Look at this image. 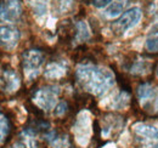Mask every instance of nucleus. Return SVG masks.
Returning a JSON list of instances; mask_svg holds the SVG:
<instances>
[{"mask_svg": "<svg viewBox=\"0 0 158 148\" xmlns=\"http://www.w3.org/2000/svg\"><path fill=\"white\" fill-rule=\"evenodd\" d=\"M73 131L76 135V140L79 145L85 146L89 142L90 135H91V123H90V117L86 113H83L78 117Z\"/></svg>", "mask_w": 158, "mask_h": 148, "instance_id": "423d86ee", "label": "nucleus"}, {"mask_svg": "<svg viewBox=\"0 0 158 148\" xmlns=\"http://www.w3.org/2000/svg\"><path fill=\"white\" fill-rule=\"evenodd\" d=\"M11 123L9 120V118L5 114H1V143L4 145L5 138L9 136L10 131H11Z\"/></svg>", "mask_w": 158, "mask_h": 148, "instance_id": "a211bd4d", "label": "nucleus"}, {"mask_svg": "<svg viewBox=\"0 0 158 148\" xmlns=\"http://www.w3.org/2000/svg\"><path fill=\"white\" fill-rule=\"evenodd\" d=\"M45 62L43 51L38 49H29L22 54V67L24 75L28 80H33L38 76L40 69Z\"/></svg>", "mask_w": 158, "mask_h": 148, "instance_id": "7ed1b4c3", "label": "nucleus"}, {"mask_svg": "<svg viewBox=\"0 0 158 148\" xmlns=\"http://www.w3.org/2000/svg\"><path fill=\"white\" fill-rule=\"evenodd\" d=\"M141 15L142 12L139 7H131L119 16L118 19L113 22V31L117 32L118 34H123L124 32L138 24L139 21L141 19Z\"/></svg>", "mask_w": 158, "mask_h": 148, "instance_id": "39448f33", "label": "nucleus"}, {"mask_svg": "<svg viewBox=\"0 0 158 148\" xmlns=\"http://www.w3.org/2000/svg\"><path fill=\"white\" fill-rule=\"evenodd\" d=\"M156 75H157V78H158V67H157V69H156Z\"/></svg>", "mask_w": 158, "mask_h": 148, "instance_id": "b1692460", "label": "nucleus"}, {"mask_svg": "<svg viewBox=\"0 0 158 148\" xmlns=\"http://www.w3.org/2000/svg\"><path fill=\"white\" fill-rule=\"evenodd\" d=\"M146 50L150 52H158V33L153 32L146 39Z\"/></svg>", "mask_w": 158, "mask_h": 148, "instance_id": "f3484780", "label": "nucleus"}, {"mask_svg": "<svg viewBox=\"0 0 158 148\" xmlns=\"http://www.w3.org/2000/svg\"><path fill=\"white\" fill-rule=\"evenodd\" d=\"M31 6L33 7V11L37 16H41L46 12V2L48 0H28Z\"/></svg>", "mask_w": 158, "mask_h": 148, "instance_id": "dca6fc26", "label": "nucleus"}, {"mask_svg": "<svg viewBox=\"0 0 158 148\" xmlns=\"http://www.w3.org/2000/svg\"><path fill=\"white\" fill-rule=\"evenodd\" d=\"M76 38L80 41H84V40L90 38L89 27L84 21H80L76 24Z\"/></svg>", "mask_w": 158, "mask_h": 148, "instance_id": "ddd939ff", "label": "nucleus"}, {"mask_svg": "<svg viewBox=\"0 0 158 148\" xmlns=\"http://www.w3.org/2000/svg\"><path fill=\"white\" fill-rule=\"evenodd\" d=\"M60 88L55 85H46L38 89L33 97L32 101L37 108L41 109L43 112H49L55 108L56 101L59 98Z\"/></svg>", "mask_w": 158, "mask_h": 148, "instance_id": "20e7f679", "label": "nucleus"}, {"mask_svg": "<svg viewBox=\"0 0 158 148\" xmlns=\"http://www.w3.org/2000/svg\"><path fill=\"white\" fill-rule=\"evenodd\" d=\"M11 148H27V146H26V143H24V142H22V141H17V142H15V143L12 145V147Z\"/></svg>", "mask_w": 158, "mask_h": 148, "instance_id": "4be33fe9", "label": "nucleus"}, {"mask_svg": "<svg viewBox=\"0 0 158 148\" xmlns=\"http://www.w3.org/2000/svg\"><path fill=\"white\" fill-rule=\"evenodd\" d=\"M0 37H1V46L4 50H7V51H11L14 50L19 41H20V31L15 27V26H10V24H4L1 26V33H0Z\"/></svg>", "mask_w": 158, "mask_h": 148, "instance_id": "0eeeda50", "label": "nucleus"}, {"mask_svg": "<svg viewBox=\"0 0 158 148\" xmlns=\"http://www.w3.org/2000/svg\"><path fill=\"white\" fill-rule=\"evenodd\" d=\"M22 16L21 0H2L1 1V19L15 22Z\"/></svg>", "mask_w": 158, "mask_h": 148, "instance_id": "6e6552de", "label": "nucleus"}, {"mask_svg": "<svg viewBox=\"0 0 158 148\" xmlns=\"http://www.w3.org/2000/svg\"><path fill=\"white\" fill-rule=\"evenodd\" d=\"M124 5H125V0H116L113 1L105 11V15L110 18L112 17H117L122 14L123 9H124Z\"/></svg>", "mask_w": 158, "mask_h": 148, "instance_id": "f8f14e48", "label": "nucleus"}, {"mask_svg": "<svg viewBox=\"0 0 158 148\" xmlns=\"http://www.w3.org/2000/svg\"><path fill=\"white\" fill-rule=\"evenodd\" d=\"M73 5V0H54V11L56 14H66Z\"/></svg>", "mask_w": 158, "mask_h": 148, "instance_id": "4468645a", "label": "nucleus"}, {"mask_svg": "<svg viewBox=\"0 0 158 148\" xmlns=\"http://www.w3.org/2000/svg\"><path fill=\"white\" fill-rule=\"evenodd\" d=\"M152 97H153V89L150 84L143 83L138 88V98L142 105L148 102Z\"/></svg>", "mask_w": 158, "mask_h": 148, "instance_id": "9b49d317", "label": "nucleus"}, {"mask_svg": "<svg viewBox=\"0 0 158 148\" xmlns=\"http://www.w3.org/2000/svg\"><path fill=\"white\" fill-rule=\"evenodd\" d=\"M66 63L64 62H60V61H55L49 63L45 67L44 71V75L48 79H60L66 74Z\"/></svg>", "mask_w": 158, "mask_h": 148, "instance_id": "9d476101", "label": "nucleus"}, {"mask_svg": "<svg viewBox=\"0 0 158 148\" xmlns=\"http://www.w3.org/2000/svg\"><path fill=\"white\" fill-rule=\"evenodd\" d=\"M67 108H68V106H67V102H64V101H61L59 105L55 107V115H57V117H61V115H63L66 111H67Z\"/></svg>", "mask_w": 158, "mask_h": 148, "instance_id": "aec40b11", "label": "nucleus"}, {"mask_svg": "<svg viewBox=\"0 0 158 148\" xmlns=\"http://www.w3.org/2000/svg\"><path fill=\"white\" fill-rule=\"evenodd\" d=\"M155 107H156V109H158V93L156 96V100H155Z\"/></svg>", "mask_w": 158, "mask_h": 148, "instance_id": "5701e85b", "label": "nucleus"}, {"mask_svg": "<svg viewBox=\"0 0 158 148\" xmlns=\"http://www.w3.org/2000/svg\"><path fill=\"white\" fill-rule=\"evenodd\" d=\"M108 2H111V0H93V5L95 7H99V9L107 6Z\"/></svg>", "mask_w": 158, "mask_h": 148, "instance_id": "412c9836", "label": "nucleus"}, {"mask_svg": "<svg viewBox=\"0 0 158 148\" xmlns=\"http://www.w3.org/2000/svg\"><path fill=\"white\" fill-rule=\"evenodd\" d=\"M78 84L91 95L101 96L114 85V75L107 68L95 64H81L76 71Z\"/></svg>", "mask_w": 158, "mask_h": 148, "instance_id": "f257e3e1", "label": "nucleus"}, {"mask_svg": "<svg viewBox=\"0 0 158 148\" xmlns=\"http://www.w3.org/2000/svg\"><path fill=\"white\" fill-rule=\"evenodd\" d=\"M133 134L141 148H158V125L138 123L133 126Z\"/></svg>", "mask_w": 158, "mask_h": 148, "instance_id": "f03ea898", "label": "nucleus"}, {"mask_svg": "<svg viewBox=\"0 0 158 148\" xmlns=\"http://www.w3.org/2000/svg\"><path fill=\"white\" fill-rule=\"evenodd\" d=\"M20 76L14 69L11 68H4L1 72V89L2 92L14 93L20 88Z\"/></svg>", "mask_w": 158, "mask_h": 148, "instance_id": "1a4fd4ad", "label": "nucleus"}, {"mask_svg": "<svg viewBox=\"0 0 158 148\" xmlns=\"http://www.w3.org/2000/svg\"><path fill=\"white\" fill-rule=\"evenodd\" d=\"M130 72L133 74H138V75L147 73L148 72V63L143 60H138L134 62V64H131Z\"/></svg>", "mask_w": 158, "mask_h": 148, "instance_id": "2eb2a0df", "label": "nucleus"}, {"mask_svg": "<svg viewBox=\"0 0 158 148\" xmlns=\"http://www.w3.org/2000/svg\"><path fill=\"white\" fill-rule=\"evenodd\" d=\"M52 148H72L71 142L67 136L64 137H56L52 141Z\"/></svg>", "mask_w": 158, "mask_h": 148, "instance_id": "6ab92c4d", "label": "nucleus"}]
</instances>
